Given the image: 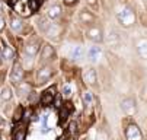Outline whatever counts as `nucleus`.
Listing matches in <instances>:
<instances>
[{
  "mask_svg": "<svg viewBox=\"0 0 147 140\" xmlns=\"http://www.w3.org/2000/svg\"><path fill=\"white\" fill-rule=\"evenodd\" d=\"M28 6L32 12H36L38 10V6H39V2L38 0H28Z\"/></svg>",
  "mask_w": 147,
  "mask_h": 140,
  "instance_id": "22",
  "label": "nucleus"
},
{
  "mask_svg": "<svg viewBox=\"0 0 147 140\" xmlns=\"http://www.w3.org/2000/svg\"><path fill=\"white\" fill-rule=\"evenodd\" d=\"M25 136H26L25 127H19L18 131L15 133V140H25Z\"/></svg>",
  "mask_w": 147,
  "mask_h": 140,
  "instance_id": "20",
  "label": "nucleus"
},
{
  "mask_svg": "<svg viewBox=\"0 0 147 140\" xmlns=\"http://www.w3.org/2000/svg\"><path fill=\"white\" fill-rule=\"evenodd\" d=\"M10 26H12V29L16 34H20V32L24 31V21H22V19H19V18H12Z\"/></svg>",
  "mask_w": 147,
  "mask_h": 140,
  "instance_id": "12",
  "label": "nucleus"
},
{
  "mask_svg": "<svg viewBox=\"0 0 147 140\" xmlns=\"http://www.w3.org/2000/svg\"><path fill=\"white\" fill-rule=\"evenodd\" d=\"M125 139L127 140H141L143 139L141 130L138 129L137 124L130 123L127 127H125Z\"/></svg>",
  "mask_w": 147,
  "mask_h": 140,
  "instance_id": "3",
  "label": "nucleus"
},
{
  "mask_svg": "<svg viewBox=\"0 0 147 140\" xmlns=\"http://www.w3.org/2000/svg\"><path fill=\"white\" fill-rule=\"evenodd\" d=\"M54 95H55V91L54 88L53 89H48L47 92H44V95L41 96V102H42L44 105H48L53 102V99H54Z\"/></svg>",
  "mask_w": 147,
  "mask_h": 140,
  "instance_id": "14",
  "label": "nucleus"
},
{
  "mask_svg": "<svg viewBox=\"0 0 147 140\" xmlns=\"http://www.w3.org/2000/svg\"><path fill=\"white\" fill-rule=\"evenodd\" d=\"M24 76H25V73H24L22 66H20L19 63H16V64L13 66L12 72H10V82H12V83H15V85H18V83L22 82Z\"/></svg>",
  "mask_w": 147,
  "mask_h": 140,
  "instance_id": "6",
  "label": "nucleus"
},
{
  "mask_svg": "<svg viewBox=\"0 0 147 140\" xmlns=\"http://www.w3.org/2000/svg\"><path fill=\"white\" fill-rule=\"evenodd\" d=\"M53 73H54V70H53L51 66H44V67H41V69L38 70V74H36V80H38V83H39V85L47 83L50 79H51Z\"/></svg>",
  "mask_w": 147,
  "mask_h": 140,
  "instance_id": "4",
  "label": "nucleus"
},
{
  "mask_svg": "<svg viewBox=\"0 0 147 140\" xmlns=\"http://www.w3.org/2000/svg\"><path fill=\"white\" fill-rule=\"evenodd\" d=\"M136 50H137V54L140 55V58L147 60V38H146V37L137 39V43H136Z\"/></svg>",
  "mask_w": 147,
  "mask_h": 140,
  "instance_id": "7",
  "label": "nucleus"
},
{
  "mask_svg": "<svg viewBox=\"0 0 147 140\" xmlns=\"http://www.w3.org/2000/svg\"><path fill=\"white\" fill-rule=\"evenodd\" d=\"M86 38L90 39L92 43H102L103 41V31H102V28L98 26V25H92L86 31Z\"/></svg>",
  "mask_w": 147,
  "mask_h": 140,
  "instance_id": "2",
  "label": "nucleus"
},
{
  "mask_svg": "<svg viewBox=\"0 0 147 140\" xmlns=\"http://www.w3.org/2000/svg\"><path fill=\"white\" fill-rule=\"evenodd\" d=\"M83 80H85L88 85H96V80H98V76H96V72L95 69L89 67V69H85L83 70Z\"/></svg>",
  "mask_w": 147,
  "mask_h": 140,
  "instance_id": "9",
  "label": "nucleus"
},
{
  "mask_svg": "<svg viewBox=\"0 0 147 140\" xmlns=\"http://www.w3.org/2000/svg\"><path fill=\"white\" fill-rule=\"evenodd\" d=\"M0 98H2L3 101H10V98H12V91H10L9 86L2 88V91H0Z\"/></svg>",
  "mask_w": 147,
  "mask_h": 140,
  "instance_id": "18",
  "label": "nucleus"
},
{
  "mask_svg": "<svg viewBox=\"0 0 147 140\" xmlns=\"http://www.w3.org/2000/svg\"><path fill=\"white\" fill-rule=\"evenodd\" d=\"M61 16V6L60 5H54L48 9V18L51 19V21H55L57 18Z\"/></svg>",
  "mask_w": 147,
  "mask_h": 140,
  "instance_id": "13",
  "label": "nucleus"
},
{
  "mask_svg": "<svg viewBox=\"0 0 147 140\" xmlns=\"http://www.w3.org/2000/svg\"><path fill=\"white\" fill-rule=\"evenodd\" d=\"M2 123H3V118H2V117H0V124H2Z\"/></svg>",
  "mask_w": 147,
  "mask_h": 140,
  "instance_id": "29",
  "label": "nucleus"
},
{
  "mask_svg": "<svg viewBox=\"0 0 147 140\" xmlns=\"http://www.w3.org/2000/svg\"><path fill=\"white\" fill-rule=\"evenodd\" d=\"M117 21L124 28H131L136 24V21H137V16H136L134 9L130 7V6H122L117 12Z\"/></svg>",
  "mask_w": 147,
  "mask_h": 140,
  "instance_id": "1",
  "label": "nucleus"
},
{
  "mask_svg": "<svg viewBox=\"0 0 147 140\" xmlns=\"http://www.w3.org/2000/svg\"><path fill=\"white\" fill-rule=\"evenodd\" d=\"M63 96H64V98H70L71 96V88H70V85H64V88H63Z\"/></svg>",
  "mask_w": 147,
  "mask_h": 140,
  "instance_id": "23",
  "label": "nucleus"
},
{
  "mask_svg": "<svg viewBox=\"0 0 147 140\" xmlns=\"http://www.w3.org/2000/svg\"><path fill=\"white\" fill-rule=\"evenodd\" d=\"M82 101H83V104H85L86 107H92V104H93V96H92V93H90V92H83V93H82Z\"/></svg>",
  "mask_w": 147,
  "mask_h": 140,
  "instance_id": "17",
  "label": "nucleus"
},
{
  "mask_svg": "<svg viewBox=\"0 0 147 140\" xmlns=\"http://www.w3.org/2000/svg\"><path fill=\"white\" fill-rule=\"evenodd\" d=\"M3 58H6V60H12L13 58V50L10 47H7V45L3 48Z\"/></svg>",
  "mask_w": 147,
  "mask_h": 140,
  "instance_id": "21",
  "label": "nucleus"
},
{
  "mask_svg": "<svg viewBox=\"0 0 147 140\" xmlns=\"http://www.w3.org/2000/svg\"><path fill=\"white\" fill-rule=\"evenodd\" d=\"M69 140H71V139H69Z\"/></svg>",
  "mask_w": 147,
  "mask_h": 140,
  "instance_id": "32",
  "label": "nucleus"
},
{
  "mask_svg": "<svg viewBox=\"0 0 147 140\" xmlns=\"http://www.w3.org/2000/svg\"><path fill=\"white\" fill-rule=\"evenodd\" d=\"M88 57L92 60V62H96V60L100 57V48L99 47H92L88 50Z\"/></svg>",
  "mask_w": 147,
  "mask_h": 140,
  "instance_id": "16",
  "label": "nucleus"
},
{
  "mask_svg": "<svg viewBox=\"0 0 147 140\" xmlns=\"http://www.w3.org/2000/svg\"><path fill=\"white\" fill-rule=\"evenodd\" d=\"M64 2V5H67V6H71V5H74L77 0H63Z\"/></svg>",
  "mask_w": 147,
  "mask_h": 140,
  "instance_id": "28",
  "label": "nucleus"
},
{
  "mask_svg": "<svg viewBox=\"0 0 147 140\" xmlns=\"http://www.w3.org/2000/svg\"><path fill=\"white\" fill-rule=\"evenodd\" d=\"M29 85H26V83H24V82H20V83H18V93L20 95V96H24V95H26V93H29Z\"/></svg>",
  "mask_w": 147,
  "mask_h": 140,
  "instance_id": "19",
  "label": "nucleus"
},
{
  "mask_svg": "<svg viewBox=\"0 0 147 140\" xmlns=\"http://www.w3.org/2000/svg\"><path fill=\"white\" fill-rule=\"evenodd\" d=\"M121 108H122V111L127 114L128 117L137 114V104H136V101H134L133 98H125V99H122Z\"/></svg>",
  "mask_w": 147,
  "mask_h": 140,
  "instance_id": "5",
  "label": "nucleus"
},
{
  "mask_svg": "<svg viewBox=\"0 0 147 140\" xmlns=\"http://www.w3.org/2000/svg\"><path fill=\"white\" fill-rule=\"evenodd\" d=\"M55 55V51L54 48L50 45V44H45L41 50V60H44V62H48V60H53Z\"/></svg>",
  "mask_w": 147,
  "mask_h": 140,
  "instance_id": "10",
  "label": "nucleus"
},
{
  "mask_svg": "<svg viewBox=\"0 0 147 140\" xmlns=\"http://www.w3.org/2000/svg\"><path fill=\"white\" fill-rule=\"evenodd\" d=\"M86 3H88L90 7H93V9H98V0H86Z\"/></svg>",
  "mask_w": 147,
  "mask_h": 140,
  "instance_id": "27",
  "label": "nucleus"
},
{
  "mask_svg": "<svg viewBox=\"0 0 147 140\" xmlns=\"http://www.w3.org/2000/svg\"><path fill=\"white\" fill-rule=\"evenodd\" d=\"M38 50H39V43H29L25 47V51L28 55H35L38 53Z\"/></svg>",
  "mask_w": 147,
  "mask_h": 140,
  "instance_id": "15",
  "label": "nucleus"
},
{
  "mask_svg": "<svg viewBox=\"0 0 147 140\" xmlns=\"http://www.w3.org/2000/svg\"><path fill=\"white\" fill-rule=\"evenodd\" d=\"M141 99H143L144 102H147V83L144 85V88L141 91Z\"/></svg>",
  "mask_w": 147,
  "mask_h": 140,
  "instance_id": "25",
  "label": "nucleus"
},
{
  "mask_svg": "<svg viewBox=\"0 0 147 140\" xmlns=\"http://www.w3.org/2000/svg\"><path fill=\"white\" fill-rule=\"evenodd\" d=\"M5 26H6V19L3 15H0V32L5 29Z\"/></svg>",
  "mask_w": 147,
  "mask_h": 140,
  "instance_id": "26",
  "label": "nucleus"
},
{
  "mask_svg": "<svg viewBox=\"0 0 147 140\" xmlns=\"http://www.w3.org/2000/svg\"><path fill=\"white\" fill-rule=\"evenodd\" d=\"M22 107H19L18 110H16V112H15V120H16V121H19V120L20 118H22Z\"/></svg>",
  "mask_w": 147,
  "mask_h": 140,
  "instance_id": "24",
  "label": "nucleus"
},
{
  "mask_svg": "<svg viewBox=\"0 0 147 140\" xmlns=\"http://www.w3.org/2000/svg\"><path fill=\"white\" fill-rule=\"evenodd\" d=\"M0 63H2V54H0Z\"/></svg>",
  "mask_w": 147,
  "mask_h": 140,
  "instance_id": "30",
  "label": "nucleus"
},
{
  "mask_svg": "<svg viewBox=\"0 0 147 140\" xmlns=\"http://www.w3.org/2000/svg\"><path fill=\"white\" fill-rule=\"evenodd\" d=\"M79 21H80L82 24H85V25H93V24L96 22V16H95L92 12H89V10H80V13H79Z\"/></svg>",
  "mask_w": 147,
  "mask_h": 140,
  "instance_id": "8",
  "label": "nucleus"
},
{
  "mask_svg": "<svg viewBox=\"0 0 147 140\" xmlns=\"http://www.w3.org/2000/svg\"><path fill=\"white\" fill-rule=\"evenodd\" d=\"M83 55H85V51H83V48L80 45L71 47V50H70V58H73V60H82Z\"/></svg>",
  "mask_w": 147,
  "mask_h": 140,
  "instance_id": "11",
  "label": "nucleus"
},
{
  "mask_svg": "<svg viewBox=\"0 0 147 140\" xmlns=\"http://www.w3.org/2000/svg\"><path fill=\"white\" fill-rule=\"evenodd\" d=\"M144 2H147V0H144Z\"/></svg>",
  "mask_w": 147,
  "mask_h": 140,
  "instance_id": "31",
  "label": "nucleus"
}]
</instances>
